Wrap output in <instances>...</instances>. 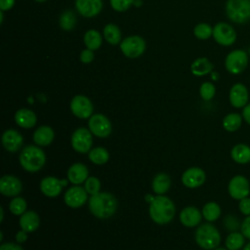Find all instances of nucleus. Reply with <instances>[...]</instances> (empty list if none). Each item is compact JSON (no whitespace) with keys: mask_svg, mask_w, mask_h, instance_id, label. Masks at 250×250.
<instances>
[{"mask_svg":"<svg viewBox=\"0 0 250 250\" xmlns=\"http://www.w3.org/2000/svg\"><path fill=\"white\" fill-rule=\"evenodd\" d=\"M175 205L171 199L164 195H158L150 202L149 215L156 224L163 225L169 223L175 215Z\"/></svg>","mask_w":250,"mask_h":250,"instance_id":"2","label":"nucleus"},{"mask_svg":"<svg viewBox=\"0 0 250 250\" xmlns=\"http://www.w3.org/2000/svg\"><path fill=\"white\" fill-rule=\"evenodd\" d=\"M40 224L39 216L34 211L24 212L20 219V226L22 230L26 232L34 231L38 229Z\"/></svg>","mask_w":250,"mask_h":250,"instance_id":"22","label":"nucleus"},{"mask_svg":"<svg viewBox=\"0 0 250 250\" xmlns=\"http://www.w3.org/2000/svg\"><path fill=\"white\" fill-rule=\"evenodd\" d=\"M241 231L246 238L250 239V215L243 220L241 225Z\"/></svg>","mask_w":250,"mask_h":250,"instance_id":"42","label":"nucleus"},{"mask_svg":"<svg viewBox=\"0 0 250 250\" xmlns=\"http://www.w3.org/2000/svg\"><path fill=\"white\" fill-rule=\"evenodd\" d=\"M202 215L209 222L216 221L221 215V208L215 202H208L202 209Z\"/></svg>","mask_w":250,"mask_h":250,"instance_id":"30","label":"nucleus"},{"mask_svg":"<svg viewBox=\"0 0 250 250\" xmlns=\"http://www.w3.org/2000/svg\"><path fill=\"white\" fill-rule=\"evenodd\" d=\"M249 55H250V47H249Z\"/></svg>","mask_w":250,"mask_h":250,"instance_id":"53","label":"nucleus"},{"mask_svg":"<svg viewBox=\"0 0 250 250\" xmlns=\"http://www.w3.org/2000/svg\"><path fill=\"white\" fill-rule=\"evenodd\" d=\"M109 158L108 151L104 147H95L89 152V159L98 165L104 164Z\"/></svg>","mask_w":250,"mask_h":250,"instance_id":"31","label":"nucleus"},{"mask_svg":"<svg viewBox=\"0 0 250 250\" xmlns=\"http://www.w3.org/2000/svg\"><path fill=\"white\" fill-rule=\"evenodd\" d=\"M84 188L89 194L91 195L97 194L100 192V189H101V182L96 177H88L87 180L85 181Z\"/></svg>","mask_w":250,"mask_h":250,"instance_id":"37","label":"nucleus"},{"mask_svg":"<svg viewBox=\"0 0 250 250\" xmlns=\"http://www.w3.org/2000/svg\"><path fill=\"white\" fill-rule=\"evenodd\" d=\"M0 211H1V218H0V221L2 222V221H3V217H4V211H3V208H2V207L0 208Z\"/></svg>","mask_w":250,"mask_h":250,"instance_id":"49","label":"nucleus"},{"mask_svg":"<svg viewBox=\"0 0 250 250\" xmlns=\"http://www.w3.org/2000/svg\"><path fill=\"white\" fill-rule=\"evenodd\" d=\"M75 6L81 16L92 18L102 11L103 2L102 0H76Z\"/></svg>","mask_w":250,"mask_h":250,"instance_id":"17","label":"nucleus"},{"mask_svg":"<svg viewBox=\"0 0 250 250\" xmlns=\"http://www.w3.org/2000/svg\"><path fill=\"white\" fill-rule=\"evenodd\" d=\"M15 4V0H0V9L1 11L10 10Z\"/></svg>","mask_w":250,"mask_h":250,"instance_id":"44","label":"nucleus"},{"mask_svg":"<svg viewBox=\"0 0 250 250\" xmlns=\"http://www.w3.org/2000/svg\"><path fill=\"white\" fill-rule=\"evenodd\" d=\"M215 92H216V89H215V86L210 83V82H205L203 83L201 86H200V89H199V93H200V96L203 100L205 101H209L211 100L214 95H215Z\"/></svg>","mask_w":250,"mask_h":250,"instance_id":"38","label":"nucleus"},{"mask_svg":"<svg viewBox=\"0 0 250 250\" xmlns=\"http://www.w3.org/2000/svg\"><path fill=\"white\" fill-rule=\"evenodd\" d=\"M27 238V234H26V231L24 230H20L17 232L16 234V240L19 242V243H21V242H24Z\"/></svg>","mask_w":250,"mask_h":250,"instance_id":"45","label":"nucleus"},{"mask_svg":"<svg viewBox=\"0 0 250 250\" xmlns=\"http://www.w3.org/2000/svg\"><path fill=\"white\" fill-rule=\"evenodd\" d=\"M214 65L210 62V61L206 58H199L197 60H195L191 66V72L193 75L195 76H203L209 72L212 71Z\"/></svg>","mask_w":250,"mask_h":250,"instance_id":"27","label":"nucleus"},{"mask_svg":"<svg viewBox=\"0 0 250 250\" xmlns=\"http://www.w3.org/2000/svg\"><path fill=\"white\" fill-rule=\"evenodd\" d=\"M70 109L75 116L84 119L92 116L93 104L87 97L77 95L70 102Z\"/></svg>","mask_w":250,"mask_h":250,"instance_id":"11","label":"nucleus"},{"mask_svg":"<svg viewBox=\"0 0 250 250\" xmlns=\"http://www.w3.org/2000/svg\"><path fill=\"white\" fill-rule=\"evenodd\" d=\"M67 178L71 184H82L88 178V169L82 163H75L69 167L67 171Z\"/></svg>","mask_w":250,"mask_h":250,"instance_id":"21","label":"nucleus"},{"mask_svg":"<svg viewBox=\"0 0 250 250\" xmlns=\"http://www.w3.org/2000/svg\"><path fill=\"white\" fill-rule=\"evenodd\" d=\"M242 118L238 113H229L223 120L224 128L229 132L236 131L241 125Z\"/></svg>","mask_w":250,"mask_h":250,"instance_id":"33","label":"nucleus"},{"mask_svg":"<svg viewBox=\"0 0 250 250\" xmlns=\"http://www.w3.org/2000/svg\"><path fill=\"white\" fill-rule=\"evenodd\" d=\"M92 132L86 128L76 129L71 136V146L74 150L80 153H86L90 150L93 139Z\"/></svg>","mask_w":250,"mask_h":250,"instance_id":"8","label":"nucleus"},{"mask_svg":"<svg viewBox=\"0 0 250 250\" xmlns=\"http://www.w3.org/2000/svg\"><path fill=\"white\" fill-rule=\"evenodd\" d=\"M250 191L249 182L243 176H234L229 184V193L234 199H242L247 197Z\"/></svg>","mask_w":250,"mask_h":250,"instance_id":"12","label":"nucleus"},{"mask_svg":"<svg viewBox=\"0 0 250 250\" xmlns=\"http://www.w3.org/2000/svg\"><path fill=\"white\" fill-rule=\"evenodd\" d=\"M104 39L111 45H116L121 39V32L117 25L113 23H108L104 28Z\"/></svg>","mask_w":250,"mask_h":250,"instance_id":"29","label":"nucleus"},{"mask_svg":"<svg viewBox=\"0 0 250 250\" xmlns=\"http://www.w3.org/2000/svg\"><path fill=\"white\" fill-rule=\"evenodd\" d=\"M34 1H36V2H44L46 0H34Z\"/></svg>","mask_w":250,"mask_h":250,"instance_id":"52","label":"nucleus"},{"mask_svg":"<svg viewBox=\"0 0 250 250\" xmlns=\"http://www.w3.org/2000/svg\"><path fill=\"white\" fill-rule=\"evenodd\" d=\"M0 250H23L21 246H20L19 244L16 243H4L0 246Z\"/></svg>","mask_w":250,"mask_h":250,"instance_id":"43","label":"nucleus"},{"mask_svg":"<svg viewBox=\"0 0 250 250\" xmlns=\"http://www.w3.org/2000/svg\"><path fill=\"white\" fill-rule=\"evenodd\" d=\"M193 33L195 37H197L198 39L205 40L208 39L211 35H213V28L207 23H198L194 27Z\"/></svg>","mask_w":250,"mask_h":250,"instance_id":"35","label":"nucleus"},{"mask_svg":"<svg viewBox=\"0 0 250 250\" xmlns=\"http://www.w3.org/2000/svg\"><path fill=\"white\" fill-rule=\"evenodd\" d=\"M243 250H250V242L248 244H246V246H244Z\"/></svg>","mask_w":250,"mask_h":250,"instance_id":"50","label":"nucleus"},{"mask_svg":"<svg viewBox=\"0 0 250 250\" xmlns=\"http://www.w3.org/2000/svg\"><path fill=\"white\" fill-rule=\"evenodd\" d=\"M214 250H229V249H225V248H215Z\"/></svg>","mask_w":250,"mask_h":250,"instance_id":"51","label":"nucleus"},{"mask_svg":"<svg viewBox=\"0 0 250 250\" xmlns=\"http://www.w3.org/2000/svg\"><path fill=\"white\" fill-rule=\"evenodd\" d=\"M91 213L100 219L111 217L117 209V200L109 192H99L89 199Z\"/></svg>","mask_w":250,"mask_h":250,"instance_id":"1","label":"nucleus"},{"mask_svg":"<svg viewBox=\"0 0 250 250\" xmlns=\"http://www.w3.org/2000/svg\"><path fill=\"white\" fill-rule=\"evenodd\" d=\"M84 43L88 49L92 51L97 50L102 45V35L99 31L90 29L84 35Z\"/></svg>","mask_w":250,"mask_h":250,"instance_id":"28","label":"nucleus"},{"mask_svg":"<svg viewBox=\"0 0 250 250\" xmlns=\"http://www.w3.org/2000/svg\"><path fill=\"white\" fill-rule=\"evenodd\" d=\"M89 129L99 138H106L111 133V123L109 119L103 114H94L89 120Z\"/></svg>","mask_w":250,"mask_h":250,"instance_id":"10","label":"nucleus"},{"mask_svg":"<svg viewBox=\"0 0 250 250\" xmlns=\"http://www.w3.org/2000/svg\"><path fill=\"white\" fill-rule=\"evenodd\" d=\"M80 60L84 63H90L94 60V53L90 49H85L80 54Z\"/></svg>","mask_w":250,"mask_h":250,"instance_id":"41","label":"nucleus"},{"mask_svg":"<svg viewBox=\"0 0 250 250\" xmlns=\"http://www.w3.org/2000/svg\"><path fill=\"white\" fill-rule=\"evenodd\" d=\"M46 156L44 151L35 146H25L20 154V163L21 167L28 172H36L45 164Z\"/></svg>","mask_w":250,"mask_h":250,"instance_id":"3","label":"nucleus"},{"mask_svg":"<svg viewBox=\"0 0 250 250\" xmlns=\"http://www.w3.org/2000/svg\"><path fill=\"white\" fill-rule=\"evenodd\" d=\"M239 210L244 215H247V216L250 215V198L245 197V198L240 199Z\"/></svg>","mask_w":250,"mask_h":250,"instance_id":"40","label":"nucleus"},{"mask_svg":"<svg viewBox=\"0 0 250 250\" xmlns=\"http://www.w3.org/2000/svg\"><path fill=\"white\" fill-rule=\"evenodd\" d=\"M180 221L186 227H195L201 221V213L197 208L193 206L186 207L180 214Z\"/></svg>","mask_w":250,"mask_h":250,"instance_id":"20","label":"nucleus"},{"mask_svg":"<svg viewBox=\"0 0 250 250\" xmlns=\"http://www.w3.org/2000/svg\"><path fill=\"white\" fill-rule=\"evenodd\" d=\"M232 159L239 164L250 162V147L244 144H238L231 149Z\"/></svg>","mask_w":250,"mask_h":250,"instance_id":"25","label":"nucleus"},{"mask_svg":"<svg viewBox=\"0 0 250 250\" xmlns=\"http://www.w3.org/2000/svg\"><path fill=\"white\" fill-rule=\"evenodd\" d=\"M76 23V17L72 11H65L61 15L60 26L63 30H71Z\"/></svg>","mask_w":250,"mask_h":250,"instance_id":"34","label":"nucleus"},{"mask_svg":"<svg viewBox=\"0 0 250 250\" xmlns=\"http://www.w3.org/2000/svg\"><path fill=\"white\" fill-rule=\"evenodd\" d=\"M245 236L239 232H231L226 239V246L229 250H238L244 245Z\"/></svg>","mask_w":250,"mask_h":250,"instance_id":"32","label":"nucleus"},{"mask_svg":"<svg viewBox=\"0 0 250 250\" xmlns=\"http://www.w3.org/2000/svg\"><path fill=\"white\" fill-rule=\"evenodd\" d=\"M229 102L234 107H243L248 102L247 88L241 84H234L229 91Z\"/></svg>","mask_w":250,"mask_h":250,"instance_id":"19","label":"nucleus"},{"mask_svg":"<svg viewBox=\"0 0 250 250\" xmlns=\"http://www.w3.org/2000/svg\"><path fill=\"white\" fill-rule=\"evenodd\" d=\"M134 4H135L136 6H140V5H142V1H141V0H135V1H134Z\"/></svg>","mask_w":250,"mask_h":250,"instance_id":"48","label":"nucleus"},{"mask_svg":"<svg viewBox=\"0 0 250 250\" xmlns=\"http://www.w3.org/2000/svg\"><path fill=\"white\" fill-rule=\"evenodd\" d=\"M9 208L14 215H22L26 209V202L21 197H15L10 202Z\"/></svg>","mask_w":250,"mask_h":250,"instance_id":"36","label":"nucleus"},{"mask_svg":"<svg viewBox=\"0 0 250 250\" xmlns=\"http://www.w3.org/2000/svg\"><path fill=\"white\" fill-rule=\"evenodd\" d=\"M16 123L21 128H31L36 124L35 113L27 108H21L15 114Z\"/></svg>","mask_w":250,"mask_h":250,"instance_id":"23","label":"nucleus"},{"mask_svg":"<svg viewBox=\"0 0 250 250\" xmlns=\"http://www.w3.org/2000/svg\"><path fill=\"white\" fill-rule=\"evenodd\" d=\"M87 191L85 188L76 185L69 188L64 193V202L71 208H78L85 204L87 200Z\"/></svg>","mask_w":250,"mask_h":250,"instance_id":"13","label":"nucleus"},{"mask_svg":"<svg viewBox=\"0 0 250 250\" xmlns=\"http://www.w3.org/2000/svg\"><path fill=\"white\" fill-rule=\"evenodd\" d=\"M211 75H212V79L214 80H217L219 78V74L217 72H211Z\"/></svg>","mask_w":250,"mask_h":250,"instance_id":"47","label":"nucleus"},{"mask_svg":"<svg viewBox=\"0 0 250 250\" xmlns=\"http://www.w3.org/2000/svg\"><path fill=\"white\" fill-rule=\"evenodd\" d=\"M120 49L127 58L135 59L143 55V53L145 52L146 42L140 36H137V35L130 36L125 38L121 42Z\"/></svg>","mask_w":250,"mask_h":250,"instance_id":"6","label":"nucleus"},{"mask_svg":"<svg viewBox=\"0 0 250 250\" xmlns=\"http://www.w3.org/2000/svg\"><path fill=\"white\" fill-rule=\"evenodd\" d=\"M242 115H243V118L246 120V122L248 124H250V104H246L244 106L243 111H242Z\"/></svg>","mask_w":250,"mask_h":250,"instance_id":"46","label":"nucleus"},{"mask_svg":"<svg viewBox=\"0 0 250 250\" xmlns=\"http://www.w3.org/2000/svg\"><path fill=\"white\" fill-rule=\"evenodd\" d=\"M248 63V57L243 50H234L230 52L225 62L226 68L232 74H238L242 72Z\"/></svg>","mask_w":250,"mask_h":250,"instance_id":"7","label":"nucleus"},{"mask_svg":"<svg viewBox=\"0 0 250 250\" xmlns=\"http://www.w3.org/2000/svg\"><path fill=\"white\" fill-rule=\"evenodd\" d=\"M195 241L203 249L211 250L219 246L221 236L218 229L212 224L206 223L198 227L195 231Z\"/></svg>","mask_w":250,"mask_h":250,"instance_id":"4","label":"nucleus"},{"mask_svg":"<svg viewBox=\"0 0 250 250\" xmlns=\"http://www.w3.org/2000/svg\"><path fill=\"white\" fill-rule=\"evenodd\" d=\"M213 37L217 43L223 46H230L236 39V33L232 26L226 22H218L213 27Z\"/></svg>","mask_w":250,"mask_h":250,"instance_id":"9","label":"nucleus"},{"mask_svg":"<svg viewBox=\"0 0 250 250\" xmlns=\"http://www.w3.org/2000/svg\"><path fill=\"white\" fill-rule=\"evenodd\" d=\"M54 137V131L49 126H41L33 134V140L35 144L42 146L50 145L53 142Z\"/></svg>","mask_w":250,"mask_h":250,"instance_id":"24","label":"nucleus"},{"mask_svg":"<svg viewBox=\"0 0 250 250\" xmlns=\"http://www.w3.org/2000/svg\"><path fill=\"white\" fill-rule=\"evenodd\" d=\"M67 183V180H59L55 177H46L40 183V189L46 196L55 197L61 193L62 187L66 186Z\"/></svg>","mask_w":250,"mask_h":250,"instance_id":"14","label":"nucleus"},{"mask_svg":"<svg viewBox=\"0 0 250 250\" xmlns=\"http://www.w3.org/2000/svg\"><path fill=\"white\" fill-rule=\"evenodd\" d=\"M135 0H110V5L113 10L117 12H123L128 10L131 5L134 4Z\"/></svg>","mask_w":250,"mask_h":250,"instance_id":"39","label":"nucleus"},{"mask_svg":"<svg viewBox=\"0 0 250 250\" xmlns=\"http://www.w3.org/2000/svg\"><path fill=\"white\" fill-rule=\"evenodd\" d=\"M23 143L22 136L14 129H8L2 136V144L4 147L10 152L18 151Z\"/></svg>","mask_w":250,"mask_h":250,"instance_id":"18","label":"nucleus"},{"mask_svg":"<svg viewBox=\"0 0 250 250\" xmlns=\"http://www.w3.org/2000/svg\"><path fill=\"white\" fill-rule=\"evenodd\" d=\"M226 13L233 22H247L250 20V0H228Z\"/></svg>","mask_w":250,"mask_h":250,"instance_id":"5","label":"nucleus"},{"mask_svg":"<svg viewBox=\"0 0 250 250\" xmlns=\"http://www.w3.org/2000/svg\"><path fill=\"white\" fill-rule=\"evenodd\" d=\"M171 186V179L167 174H157L152 181V189L157 194H163L168 191Z\"/></svg>","mask_w":250,"mask_h":250,"instance_id":"26","label":"nucleus"},{"mask_svg":"<svg viewBox=\"0 0 250 250\" xmlns=\"http://www.w3.org/2000/svg\"><path fill=\"white\" fill-rule=\"evenodd\" d=\"M205 173L198 167H191L186 170L182 176L183 184L190 188H198L205 182Z\"/></svg>","mask_w":250,"mask_h":250,"instance_id":"15","label":"nucleus"},{"mask_svg":"<svg viewBox=\"0 0 250 250\" xmlns=\"http://www.w3.org/2000/svg\"><path fill=\"white\" fill-rule=\"evenodd\" d=\"M22 188L21 182L15 176L5 175L0 179V191L6 196H16Z\"/></svg>","mask_w":250,"mask_h":250,"instance_id":"16","label":"nucleus"}]
</instances>
